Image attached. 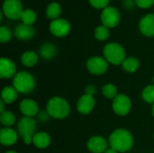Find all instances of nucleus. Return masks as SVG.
Returning a JSON list of instances; mask_svg holds the SVG:
<instances>
[{"instance_id": "nucleus-1", "label": "nucleus", "mask_w": 154, "mask_h": 153, "mask_svg": "<svg viewBox=\"0 0 154 153\" xmlns=\"http://www.w3.org/2000/svg\"><path fill=\"white\" fill-rule=\"evenodd\" d=\"M109 144L111 148L118 152H126L134 146V138L132 133L125 129H117L109 136Z\"/></svg>"}, {"instance_id": "nucleus-2", "label": "nucleus", "mask_w": 154, "mask_h": 153, "mask_svg": "<svg viewBox=\"0 0 154 153\" xmlns=\"http://www.w3.org/2000/svg\"><path fill=\"white\" fill-rule=\"evenodd\" d=\"M46 111L50 116L55 119H63L69 115L70 109L69 103L65 99L56 96L49 100Z\"/></svg>"}, {"instance_id": "nucleus-3", "label": "nucleus", "mask_w": 154, "mask_h": 153, "mask_svg": "<svg viewBox=\"0 0 154 153\" xmlns=\"http://www.w3.org/2000/svg\"><path fill=\"white\" fill-rule=\"evenodd\" d=\"M13 87L18 91V93H30L35 87L34 78L32 74L26 71L16 73L13 79Z\"/></svg>"}, {"instance_id": "nucleus-4", "label": "nucleus", "mask_w": 154, "mask_h": 153, "mask_svg": "<svg viewBox=\"0 0 154 153\" xmlns=\"http://www.w3.org/2000/svg\"><path fill=\"white\" fill-rule=\"evenodd\" d=\"M104 56L108 62L114 65H120L125 60V51L120 44L110 42L104 48Z\"/></svg>"}, {"instance_id": "nucleus-5", "label": "nucleus", "mask_w": 154, "mask_h": 153, "mask_svg": "<svg viewBox=\"0 0 154 153\" xmlns=\"http://www.w3.org/2000/svg\"><path fill=\"white\" fill-rule=\"evenodd\" d=\"M36 122L32 117L24 116L21 118L17 124V130L19 134L23 137L25 144L32 142V138L35 134Z\"/></svg>"}, {"instance_id": "nucleus-6", "label": "nucleus", "mask_w": 154, "mask_h": 153, "mask_svg": "<svg viewBox=\"0 0 154 153\" xmlns=\"http://www.w3.org/2000/svg\"><path fill=\"white\" fill-rule=\"evenodd\" d=\"M23 11L21 0H5L3 3V13L11 20L21 19Z\"/></svg>"}, {"instance_id": "nucleus-7", "label": "nucleus", "mask_w": 154, "mask_h": 153, "mask_svg": "<svg viewBox=\"0 0 154 153\" xmlns=\"http://www.w3.org/2000/svg\"><path fill=\"white\" fill-rule=\"evenodd\" d=\"M100 17L103 25L107 28H114L119 23L121 14L117 8L114 6H107L102 11Z\"/></svg>"}, {"instance_id": "nucleus-8", "label": "nucleus", "mask_w": 154, "mask_h": 153, "mask_svg": "<svg viewBox=\"0 0 154 153\" xmlns=\"http://www.w3.org/2000/svg\"><path fill=\"white\" fill-rule=\"evenodd\" d=\"M113 110L114 112L118 115H126L130 110H131V106H132V103H131V99L126 96V95H117L114 99H113Z\"/></svg>"}, {"instance_id": "nucleus-9", "label": "nucleus", "mask_w": 154, "mask_h": 153, "mask_svg": "<svg viewBox=\"0 0 154 153\" xmlns=\"http://www.w3.org/2000/svg\"><path fill=\"white\" fill-rule=\"evenodd\" d=\"M87 68L91 74L102 75L107 70L108 63L106 59H103L98 56H94L88 60Z\"/></svg>"}, {"instance_id": "nucleus-10", "label": "nucleus", "mask_w": 154, "mask_h": 153, "mask_svg": "<svg viewBox=\"0 0 154 153\" xmlns=\"http://www.w3.org/2000/svg\"><path fill=\"white\" fill-rule=\"evenodd\" d=\"M70 31L69 21L63 18L52 20L50 23V32L56 37H65Z\"/></svg>"}, {"instance_id": "nucleus-11", "label": "nucleus", "mask_w": 154, "mask_h": 153, "mask_svg": "<svg viewBox=\"0 0 154 153\" xmlns=\"http://www.w3.org/2000/svg\"><path fill=\"white\" fill-rule=\"evenodd\" d=\"M141 32L147 37L154 36V14H148L141 18L139 22Z\"/></svg>"}, {"instance_id": "nucleus-12", "label": "nucleus", "mask_w": 154, "mask_h": 153, "mask_svg": "<svg viewBox=\"0 0 154 153\" xmlns=\"http://www.w3.org/2000/svg\"><path fill=\"white\" fill-rule=\"evenodd\" d=\"M16 66L13 60L8 58L0 59V77L2 78H10L16 75Z\"/></svg>"}, {"instance_id": "nucleus-13", "label": "nucleus", "mask_w": 154, "mask_h": 153, "mask_svg": "<svg viewBox=\"0 0 154 153\" xmlns=\"http://www.w3.org/2000/svg\"><path fill=\"white\" fill-rule=\"evenodd\" d=\"M88 149L93 153H105L108 149L107 142L102 136H93L88 142Z\"/></svg>"}, {"instance_id": "nucleus-14", "label": "nucleus", "mask_w": 154, "mask_h": 153, "mask_svg": "<svg viewBox=\"0 0 154 153\" xmlns=\"http://www.w3.org/2000/svg\"><path fill=\"white\" fill-rule=\"evenodd\" d=\"M95 107V99L93 96L83 95L77 103V109L82 115H88Z\"/></svg>"}, {"instance_id": "nucleus-15", "label": "nucleus", "mask_w": 154, "mask_h": 153, "mask_svg": "<svg viewBox=\"0 0 154 153\" xmlns=\"http://www.w3.org/2000/svg\"><path fill=\"white\" fill-rule=\"evenodd\" d=\"M20 111L27 117L35 116L39 112V106L37 103L32 99H23L19 105Z\"/></svg>"}, {"instance_id": "nucleus-16", "label": "nucleus", "mask_w": 154, "mask_h": 153, "mask_svg": "<svg viewBox=\"0 0 154 153\" xmlns=\"http://www.w3.org/2000/svg\"><path fill=\"white\" fill-rule=\"evenodd\" d=\"M35 34L34 29L32 25H27L24 23H21L15 27L14 35L18 40L21 41H29L33 38Z\"/></svg>"}, {"instance_id": "nucleus-17", "label": "nucleus", "mask_w": 154, "mask_h": 153, "mask_svg": "<svg viewBox=\"0 0 154 153\" xmlns=\"http://www.w3.org/2000/svg\"><path fill=\"white\" fill-rule=\"evenodd\" d=\"M17 138H18L17 133L9 127H5L0 132V142L4 146L14 145L16 142Z\"/></svg>"}, {"instance_id": "nucleus-18", "label": "nucleus", "mask_w": 154, "mask_h": 153, "mask_svg": "<svg viewBox=\"0 0 154 153\" xmlns=\"http://www.w3.org/2000/svg\"><path fill=\"white\" fill-rule=\"evenodd\" d=\"M32 143L39 149H45L51 144V137L47 133H36L32 138Z\"/></svg>"}, {"instance_id": "nucleus-19", "label": "nucleus", "mask_w": 154, "mask_h": 153, "mask_svg": "<svg viewBox=\"0 0 154 153\" xmlns=\"http://www.w3.org/2000/svg\"><path fill=\"white\" fill-rule=\"evenodd\" d=\"M18 96V91L14 87H5L1 92V98L5 104H12L16 100Z\"/></svg>"}, {"instance_id": "nucleus-20", "label": "nucleus", "mask_w": 154, "mask_h": 153, "mask_svg": "<svg viewBox=\"0 0 154 153\" xmlns=\"http://www.w3.org/2000/svg\"><path fill=\"white\" fill-rule=\"evenodd\" d=\"M21 62L25 67H33L38 62V55L35 51L32 50L25 51L21 57Z\"/></svg>"}, {"instance_id": "nucleus-21", "label": "nucleus", "mask_w": 154, "mask_h": 153, "mask_svg": "<svg viewBox=\"0 0 154 153\" xmlns=\"http://www.w3.org/2000/svg\"><path fill=\"white\" fill-rule=\"evenodd\" d=\"M56 47L53 43H51V42H47V43H44L41 49H40V54L41 56L45 59V60H51L52 59L55 54H56Z\"/></svg>"}, {"instance_id": "nucleus-22", "label": "nucleus", "mask_w": 154, "mask_h": 153, "mask_svg": "<svg viewBox=\"0 0 154 153\" xmlns=\"http://www.w3.org/2000/svg\"><path fill=\"white\" fill-rule=\"evenodd\" d=\"M61 14V6L57 2H52L48 5L46 9V15L49 19H58Z\"/></svg>"}, {"instance_id": "nucleus-23", "label": "nucleus", "mask_w": 154, "mask_h": 153, "mask_svg": "<svg viewBox=\"0 0 154 153\" xmlns=\"http://www.w3.org/2000/svg\"><path fill=\"white\" fill-rule=\"evenodd\" d=\"M123 68L125 70H126L127 72H130V73H133L134 71H136L139 67H140V62L139 60L134 58V57H129V58H126L124 62H123Z\"/></svg>"}, {"instance_id": "nucleus-24", "label": "nucleus", "mask_w": 154, "mask_h": 153, "mask_svg": "<svg viewBox=\"0 0 154 153\" xmlns=\"http://www.w3.org/2000/svg\"><path fill=\"white\" fill-rule=\"evenodd\" d=\"M36 14L32 9H26L23 10L21 15V20L23 21V23L27 25H32L36 21Z\"/></svg>"}, {"instance_id": "nucleus-25", "label": "nucleus", "mask_w": 154, "mask_h": 153, "mask_svg": "<svg viewBox=\"0 0 154 153\" xmlns=\"http://www.w3.org/2000/svg\"><path fill=\"white\" fill-rule=\"evenodd\" d=\"M0 122L1 124L5 126V127H10L13 124H14L15 122V117L14 115L12 112L9 111H5L4 113L1 114L0 115Z\"/></svg>"}, {"instance_id": "nucleus-26", "label": "nucleus", "mask_w": 154, "mask_h": 153, "mask_svg": "<svg viewBox=\"0 0 154 153\" xmlns=\"http://www.w3.org/2000/svg\"><path fill=\"white\" fill-rule=\"evenodd\" d=\"M110 35V32H109V28H107L105 25H98L96 29H95V37L96 39L99 40V41H105L106 40Z\"/></svg>"}, {"instance_id": "nucleus-27", "label": "nucleus", "mask_w": 154, "mask_h": 153, "mask_svg": "<svg viewBox=\"0 0 154 153\" xmlns=\"http://www.w3.org/2000/svg\"><path fill=\"white\" fill-rule=\"evenodd\" d=\"M102 92L105 97L108 99H114L117 96V88L113 84H106L102 87Z\"/></svg>"}, {"instance_id": "nucleus-28", "label": "nucleus", "mask_w": 154, "mask_h": 153, "mask_svg": "<svg viewBox=\"0 0 154 153\" xmlns=\"http://www.w3.org/2000/svg\"><path fill=\"white\" fill-rule=\"evenodd\" d=\"M143 99L149 103V104H154V85L147 86L142 93Z\"/></svg>"}, {"instance_id": "nucleus-29", "label": "nucleus", "mask_w": 154, "mask_h": 153, "mask_svg": "<svg viewBox=\"0 0 154 153\" xmlns=\"http://www.w3.org/2000/svg\"><path fill=\"white\" fill-rule=\"evenodd\" d=\"M12 38V32L6 26L0 27V41L2 43L8 42Z\"/></svg>"}, {"instance_id": "nucleus-30", "label": "nucleus", "mask_w": 154, "mask_h": 153, "mask_svg": "<svg viewBox=\"0 0 154 153\" xmlns=\"http://www.w3.org/2000/svg\"><path fill=\"white\" fill-rule=\"evenodd\" d=\"M109 1L110 0H88L89 4L97 9H101V8L105 9L106 7H107Z\"/></svg>"}, {"instance_id": "nucleus-31", "label": "nucleus", "mask_w": 154, "mask_h": 153, "mask_svg": "<svg viewBox=\"0 0 154 153\" xmlns=\"http://www.w3.org/2000/svg\"><path fill=\"white\" fill-rule=\"evenodd\" d=\"M135 4L141 8H150L154 5V0H134Z\"/></svg>"}, {"instance_id": "nucleus-32", "label": "nucleus", "mask_w": 154, "mask_h": 153, "mask_svg": "<svg viewBox=\"0 0 154 153\" xmlns=\"http://www.w3.org/2000/svg\"><path fill=\"white\" fill-rule=\"evenodd\" d=\"M49 116H50V115L48 114V112L47 111H45V112H41L39 115H38V119L41 121V122H46L48 119H49Z\"/></svg>"}, {"instance_id": "nucleus-33", "label": "nucleus", "mask_w": 154, "mask_h": 153, "mask_svg": "<svg viewBox=\"0 0 154 153\" xmlns=\"http://www.w3.org/2000/svg\"><path fill=\"white\" fill-rule=\"evenodd\" d=\"M97 92V90H96V87H94V86H88V87H87V88H86V94L87 95H90V96H93L95 93Z\"/></svg>"}, {"instance_id": "nucleus-34", "label": "nucleus", "mask_w": 154, "mask_h": 153, "mask_svg": "<svg viewBox=\"0 0 154 153\" xmlns=\"http://www.w3.org/2000/svg\"><path fill=\"white\" fill-rule=\"evenodd\" d=\"M105 153H118V151H116V150H115V149H113V148H108L106 151H105Z\"/></svg>"}, {"instance_id": "nucleus-35", "label": "nucleus", "mask_w": 154, "mask_h": 153, "mask_svg": "<svg viewBox=\"0 0 154 153\" xmlns=\"http://www.w3.org/2000/svg\"><path fill=\"white\" fill-rule=\"evenodd\" d=\"M0 106H1V109H0V113H4L5 112V102L4 101H0Z\"/></svg>"}, {"instance_id": "nucleus-36", "label": "nucleus", "mask_w": 154, "mask_h": 153, "mask_svg": "<svg viewBox=\"0 0 154 153\" xmlns=\"http://www.w3.org/2000/svg\"><path fill=\"white\" fill-rule=\"evenodd\" d=\"M5 153H17V152H15V151H6Z\"/></svg>"}, {"instance_id": "nucleus-37", "label": "nucleus", "mask_w": 154, "mask_h": 153, "mask_svg": "<svg viewBox=\"0 0 154 153\" xmlns=\"http://www.w3.org/2000/svg\"><path fill=\"white\" fill-rule=\"evenodd\" d=\"M152 115L154 116V104H153V106H152Z\"/></svg>"}, {"instance_id": "nucleus-38", "label": "nucleus", "mask_w": 154, "mask_h": 153, "mask_svg": "<svg viewBox=\"0 0 154 153\" xmlns=\"http://www.w3.org/2000/svg\"><path fill=\"white\" fill-rule=\"evenodd\" d=\"M153 83H154V77H153Z\"/></svg>"}]
</instances>
